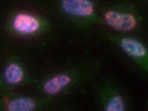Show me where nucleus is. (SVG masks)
I'll use <instances>...</instances> for the list:
<instances>
[{
	"label": "nucleus",
	"instance_id": "1",
	"mask_svg": "<svg viewBox=\"0 0 148 111\" xmlns=\"http://www.w3.org/2000/svg\"><path fill=\"white\" fill-rule=\"evenodd\" d=\"M99 59L82 60L53 72L38 80V89L45 97H55L70 92L75 88L90 85L102 68Z\"/></svg>",
	"mask_w": 148,
	"mask_h": 111
},
{
	"label": "nucleus",
	"instance_id": "2",
	"mask_svg": "<svg viewBox=\"0 0 148 111\" xmlns=\"http://www.w3.org/2000/svg\"><path fill=\"white\" fill-rule=\"evenodd\" d=\"M91 92L100 111H132V97L118 79L107 74L95 79L90 84Z\"/></svg>",
	"mask_w": 148,
	"mask_h": 111
},
{
	"label": "nucleus",
	"instance_id": "3",
	"mask_svg": "<svg viewBox=\"0 0 148 111\" xmlns=\"http://www.w3.org/2000/svg\"><path fill=\"white\" fill-rule=\"evenodd\" d=\"M108 40L115 48V55L126 67L142 78L148 76V49L134 37L108 32Z\"/></svg>",
	"mask_w": 148,
	"mask_h": 111
},
{
	"label": "nucleus",
	"instance_id": "4",
	"mask_svg": "<svg viewBox=\"0 0 148 111\" xmlns=\"http://www.w3.org/2000/svg\"><path fill=\"white\" fill-rule=\"evenodd\" d=\"M104 24L121 34L139 31L144 19L133 4L124 1L100 10Z\"/></svg>",
	"mask_w": 148,
	"mask_h": 111
},
{
	"label": "nucleus",
	"instance_id": "5",
	"mask_svg": "<svg viewBox=\"0 0 148 111\" xmlns=\"http://www.w3.org/2000/svg\"><path fill=\"white\" fill-rule=\"evenodd\" d=\"M59 3L63 14L81 29L104 24L92 0H60Z\"/></svg>",
	"mask_w": 148,
	"mask_h": 111
},
{
	"label": "nucleus",
	"instance_id": "6",
	"mask_svg": "<svg viewBox=\"0 0 148 111\" xmlns=\"http://www.w3.org/2000/svg\"><path fill=\"white\" fill-rule=\"evenodd\" d=\"M38 81L32 78L21 58L12 54L8 58L0 74V92L1 93L13 91L16 88Z\"/></svg>",
	"mask_w": 148,
	"mask_h": 111
},
{
	"label": "nucleus",
	"instance_id": "7",
	"mask_svg": "<svg viewBox=\"0 0 148 111\" xmlns=\"http://www.w3.org/2000/svg\"><path fill=\"white\" fill-rule=\"evenodd\" d=\"M0 110L3 111H37L45 109L53 101L51 97L24 95L13 91L1 93Z\"/></svg>",
	"mask_w": 148,
	"mask_h": 111
},
{
	"label": "nucleus",
	"instance_id": "8",
	"mask_svg": "<svg viewBox=\"0 0 148 111\" xmlns=\"http://www.w3.org/2000/svg\"><path fill=\"white\" fill-rule=\"evenodd\" d=\"M44 24L42 20L36 16L26 12H20L12 18L9 27L10 30L15 34L31 36L41 31Z\"/></svg>",
	"mask_w": 148,
	"mask_h": 111
}]
</instances>
